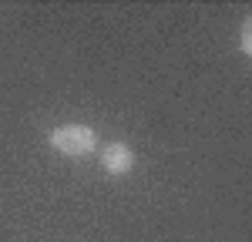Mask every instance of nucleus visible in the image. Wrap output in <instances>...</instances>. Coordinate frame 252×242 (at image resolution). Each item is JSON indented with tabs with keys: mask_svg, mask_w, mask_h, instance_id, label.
Masks as SVG:
<instances>
[{
	"mask_svg": "<svg viewBox=\"0 0 252 242\" xmlns=\"http://www.w3.org/2000/svg\"><path fill=\"white\" fill-rule=\"evenodd\" d=\"M242 54H252V20L242 24Z\"/></svg>",
	"mask_w": 252,
	"mask_h": 242,
	"instance_id": "obj_3",
	"label": "nucleus"
},
{
	"mask_svg": "<svg viewBox=\"0 0 252 242\" xmlns=\"http://www.w3.org/2000/svg\"><path fill=\"white\" fill-rule=\"evenodd\" d=\"M101 168L108 175H128L135 168V151L125 141H111V145L101 148Z\"/></svg>",
	"mask_w": 252,
	"mask_h": 242,
	"instance_id": "obj_2",
	"label": "nucleus"
},
{
	"mask_svg": "<svg viewBox=\"0 0 252 242\" xmlns=\"http://www.w3.org/2000/svg\"><path fill=\"white\" fill-rule=\"evenodd\" d=\"M51 148L67 155V158H81L91 148H97V135L88 124H61L51 131Z\"/></svg>",
	"mask_w": 252,
	"mask_h": 242,
	"instance_id": "obj_1",
	"label": "nucleus"
}]
</instances>
